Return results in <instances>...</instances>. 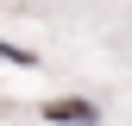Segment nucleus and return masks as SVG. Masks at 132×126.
<instances>
[{"label": "nucleus", "mask_w": 132, "mask_h": 126, "mask_svg": "<svg viewBox=\"0 0 132 126\" xmlns=\"http://www.w3.org/2000/svg\"><path fill=\"white\" fill-rule=\"evenodd\" d=\"M0 63H19V69H31L38 57H31V51H19V44H0Z\"/></svg>", "instance_id": "f03ea898"}, {"label": "nucleus", "mask_w": 132, "mask_h": 126, "mask_svg": "<svg viewBox=\"0 0 132 126\" xmlns=\"http://www.w3.org/2000/svg\"><path fill=\"white\" fill-rule=\"evenodd\" d=\"M44 120H51V126H94L101 114H94V101H51Z\"/></svg>", "instance_id": "f257e3e1"}]
</instances>
